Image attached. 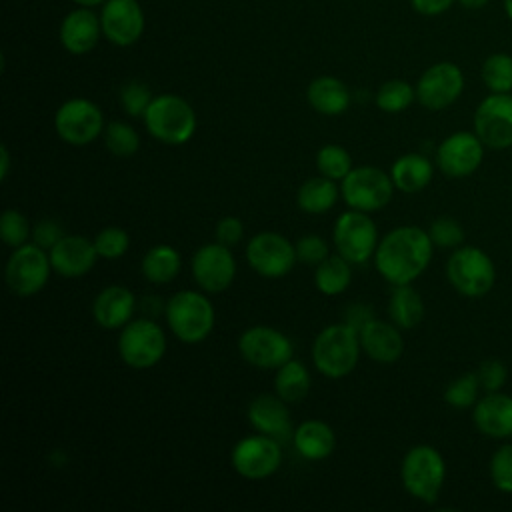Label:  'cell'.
I'll return each mask as SVG.
<instances>
[{"instance_id":"1","label":"cell","mask_w":512,"mask_h":512,"mask_svg":"<svg viewBox=\"0 0 512 512\" xmlns=\"http://www.w3.org/2000/svg\"><path fill=\"white\" fill-rule=\"evenodd\" d=\"M434 242L420 226H398L380 238L374 252L378 274L392 286L412 284L428 268Z\"/></svg>"},{"instance_id":"2","label":"cell","mask_w":512,"mask_h":512,"mask_svg":"<svg viewBox=\"0 0 512 512\" xmlns=\"http://www.w3.org/2000/svg\"><path fill=\"white\" fill-rule=\"evenodd\" d=\"M360 354V334L346 322L322 328L312 342L314 368L332 380L348 376L356 368Z\"/></svg>"},{"instance_id":"3","label":"cell","mask_w":512,"mask_h":512,"mask_svg":"<svg viewBox=\"0 0 512 512\" xmlns=\"http://www.w3.org/2000/svg\"><path fill=\"white\" fill-rule=\"evenodd\" d=\"M170 332L184 344H200L214 330L216 312L206 292L180 290L164 306Z\"/></svg>"},{"instance_id":"4","label":"cell","mask_w":512,"mask_h":512,"mask_svg":"<svg viewBox=\"0 0 512 512\" xmlns=\"http://www.w3.org/2000/svg\"><path fill=\"white\" fill-rule=\"evenodd\" d=\"M142 120L152 138L170 146L188 142L198 124L192 104L170 92L154 96Z\"/></svg>"},{"instance_id":"5","label":"cell","mask_w":512,"mask_h":512,"mask_svg":"<svg viewBox=\"0 0 512 512\" xmlns=\"http://www.w3.org/2000/svg\"><path fill=\"white\" fill-rule=\"evenodd\" d=\"M400 480L412 498L434 504L446 480V462L434 446L416 444L402 458Z\"/></svg>"},{"instance_id":"6","label":"cell","mask_w":512,"mask_h":512,"mask_svg":"<svg viewBox=\"0 0 512 512\" xmlns=\"http://www.w3.org/2000/svg\"><path fill=\"white\" fill-rule=\"evenodd\" d=\"M446 278L458 294L480 298L492 290L496 282V266L482 248L458 246L446 260Z\"/></svg>"},{"instance_id":"7","label":"cell","mask_w":512,"mask_h":512,"mask_svg":"<svg viewBox=\"0 0 512 512\" xmlns=\"http://www.w3.org/2000/svg\"><path fill=\"white\" fill-rule=\"evenodd\" d=\"M118 356L134 368L146 370L156 366L166 354V334L152 318H132L118 334Z\"/></svg>"},{"instance_id":"8","label":"cell","mask_w":512,"mask_h":512,"mask_svg":"<svg viewBox=\"0 0 512 512\" xmlns=\"http://www.w3.org/2000/svg\"><path fill=\"white\" fill-rule=\"evenodd\" d=\"M394 190L392 176L376 166H356L340 180V194L346 206L368 214L388 206Z\"/></svg>"},{"instance_id":"9","label":"cell","mask_w":512,"mask_h":512,"mask_svg":"<svg viewBox=\"0 0 512 512\" xmlns=\"http://www.w3.org/2000/svg\"><path fill=\"white\" fill-rule=\"evenodd\" d=\"M50 272L54 270L48 250L28 242L20 248H12L4 268V280L12 294L28 298L38 294L48 284Z\"/></svg>"},{"instance_id":"10","label":"cell","mask_w":512,"mask_h":512,"mask_svg":"<svg viewBox=\"0 0 512 512\" xmlns=\"http://www.w3.org/2000/svg\"><path fill=\"white\" fill-rule=\"evenodd\" d=\"M104 114L100 106L88 98H70L62 102L54 114V130L60 140L70 146H88L104 134Z\"/></svg>"},{"instance_id":"11","label":"cell","mask_w":512,"mask_h":512,"mask_svg":"<svg viewBox=\"0 0 512 512\" xmlns=\"http://www.w3.org/2000/svg\"><path fill=\"white\" fill-rule=\"evenodd\" d=\"M332 240L336 252L352 264H364L368 258H374L380 242L378 228L370 214L352 208L336 218Z\"/></svg>"},{"instance_id":"12","label":"cell","mask_w":512,"mask_h":512,"mask_svg":"<svg viewBox=\"0 0 512 512\" xmlns=\"http://www.w3.org/2000/svg\"><path fill=\"white\" fill-rule=\"evenodd\" d=\"M230 462L236 474L246 480H264L272 476L282 464L280 440L266 434H252L240 438L232 452Z\"/></svg>"},{"instance_id":"13","label":"cell","mask_w":512,"mask_h":512,"mask_svg":"<svg viewBox=\"0 0 512 512\" xmlns=\"http://www.w3.org/2000/svg\"><path fill=\"white\" fill-rule=\"evenodd\" d=\"M246 260L262 278H284L290 274L296 258V246L278 232H258L246 244Z\"/></svg>"},{"instance_id":"14","label":"cell","mask_w":512,"mask_h":512,"mask_svg":"<svg viewBox=\"0 0 512 512\" xmlns=\"http://www.w3.org/2000/svg\"><path fill=\"white\" fill-rule=\"evenodd\" d=\"M240 356L254 368L276 370L294 354L290 338L272 326H250L238 338Z\"/></svg>"},{"instance_id":"15","label":"cell","mask_w":512,"mask_h":512,"mask_svg":"<svg viewBox=\"0 0 512 512\" xmlns=\"http://www.w3.org/2000/svg\"><path fill=\"white\" fill-rule=\"evenodd\" d=\"M474 132L490 150L512 148V94L490 92L474 110Z\"/></svg>"},{"instance_id":"16","label":"cell","mask_w":512,"mask_h":512,"mask_svg":"<svg viewBox=\"0 0 512 512\" xmlns=\"http://www.w3.org/2000/svg\"><path fill=\"white\" fill-rule=\"evenodd\" d=\"M464 90V74L454 62L428 66L416 82V100L432 112L452 106Z\"/></svg>"},{"instance_id":"17","label":"cell","mask_w":512,"mask_h":512,"mask_svg":"<svg viewBox=\"0 0 512 512\" xmlns=\"http://www.w3.org/2000/svg\"><path fill=\"white\" fill-rule=\"evenodd\" d=\"M236 276V260L230 246L210 242L200 246L192 256V278L206 294H218L230 288Z\"/></svg>"},{"instance_id":"18","label":"cell","mask_w":512,"mask_h":512,"mask_svg":"<svg viewBox=\"0 0 512 512\" xmlns=\"http://www.w3.org/2000/svg\"><path fill=\"white\" fill-rule=\"evenodd\" d=\"M484 150L486 146L476 132H452L436 148V166L448 178H466L480 168Z\"/></svg>"},{"instance_id":"19","label":"cell","mask_w":512,"mask_h":512,"mask_svg":"<svg viewBox=\"0 0 512 512\" xmlns=\"http://www.w3.org/2000/svg\"><path fill=\"white\" fill-rule=\"evenodd\" d=\"M98 14L102 34L114 46H132L144 34L146 18L138 0H106Z\"/></svg>"},{"instance_id":"20","label":"cell","mask_w":512,"mask_h":512,"mask_svg":"<svg viewBox=\"0 0 512 512\" xmlns=\"http://www.w3.org/2000/svg\"><path fill=\"white\" fill-rule=\"evenodd\" d=\"M102 34L100 14H96L90 6H78L70 10L58 28V40L62 48L70 54L82 56L96 48Z\"/></svg>"},{"instance_id":"21","label":"cell","mask_w":512,"mask_h":512,"mask_svg":"<svg viewBox=\"0 0 512 512\" xmlns=\"http://www.w3.org/2000/svg\"><path fill=\"white\" fill-rule=\"evenodd\" d=\"M52 270L64 278H80L88 274L100 258L94 240L78 234H66L54 248L48 250Z\"/></svg>"},{"instance_id":"22","label":"cell","mask_w":512,"mask_h":512,"mask_svg":"<svg viewBox=\"0 0 512 512\" xmlns=\"http://www.w3.org/2000/svg\"><path fill=\"white\" fill-rule=\"evenodd\" d=\"M472 422L486 438H512V396L502 390L486 392L472 408Z\"/></svg>"},{"instance_id":"23","label":"cell","mask_w":512,"mask_h":512,"mask_svg":"<svg viewBox=\"0 0 512 512\" xmlns=\"http://www.w3.org/2000/svg\"><path fill=\"white\" fill-rule=\"evenodd\" d=\"M248 422L250 426L266 436L276 440L292 438V420L288 402H284L276 392L274 394H260L248 404Z\"/></svg>"},{"instance_id":"24","label":"cell","mask_w":512,"mask_h":512,"mask_svg":"<svg viewBox=\"0 0 512 512\" xmlns=\"http://www.w3.org/2000/svg\"><path fill=\"white\" fill-rule=\"evenodd\" d=\"M136 310V298L132 290L122 284L104 286L92 300V318L106 330L124 328Z\"/></svg>"},{"instance_id":"25","label":"cell","mask_w":512,"mask_h":512,"mask_svg":"<svg viewBox=\"0 0 512 512\" xmlns=\"http://www.w3.org/2000/svg\"><path fill=\"white\" fill-rule=\"evenodd\" d=\"M358 334L362 352L378 364H392L404 352V338L394 322L372 318L358 330Z\"/></svg>"},{"instance_id":"26","label":"cell","mask_w":512,"mask_h":512,"mask_svg":"<svg viewBox=\"0 0 512 512\" xmlns=\"http://www.w3.org/2000/svg\"><path fill=\"white\" fill-rule=\"evenodd\" d=\"M292 444L296 452L310 462L328 458L336 448V434L330 424L322 420H304L292 432Z\"/></svg>"},{"instance_id":"27","label":"cell","mask_w":512,"mask_h":512,"mask_svg":"<svg viewBox=\"0 0 512 512\" xmlns=\"http://www.w3.org/2000/svg\"><path fill=\"white\" fill-rule=\"evenodd\" d=\"M306 100L322 116H340L348 110L352 94L336 76H318L306 88Z\"/></svg>"},{"instance_id":"28","label":"cell","mask_w":512,"mask_h":512,"mask_svg":"<svg viewBox=\"0 0 512 512\" xmlns=\"http://www.w3.org/2000/svg\"><path fill=\"white\" fill-rule=\"evenodd\" d=\"M390 176L396 190L404 194H416L432 182L434 166L428 156L418 152H408L394 160L390 168Z\"/></svg>"},{"instance_id":"29","label":"cell","mask_w":512,"mask_h":512,"mask_svg":"<svg viewBox=\"0 0 512 512\" xmlns=\"http://www.w3.org/2000/svg\"><path fill=\"white\" fill-rule=\"evenodd\" d=\"M338 196L340 188L336 186V180L320 174L300 184L296 192V204L306 214H326L334 208Z\"/></svg>"},{"instance_id":"30","label":"cell","mask_w":512,"mask_h":512,"mask_svg":"<svg viewBox=\"0 0 512 512\" xmlns=\"http://www.w3.org/2000/svg\"><path fill=\"white\" fill-rule=\"evenodd\" d=\"M388 316L400 330L416 328L424 318V300L412 284H400L392 288L388 300Z\"/></svg>"},{"instance_id":"31","label":"cell","mask_w":512,"mask_h":512,"mask_svg":"<svg viewBox=\"0 0 512 512\" xmlns=\"http://www.w3.org/2000/svg\"><path fill=\"white\" fill-rule=\"evenodd\" d=\"M182 268L180 252L170 244H156L152 246L140 264L142 276L150 284H168L172 282Z\"/></svg>"},{"instance_id":"32","label":"cell","mask_w":512,"mask_h":512,"mask_svg":"<svg viewBox=\"0 0 512 512\" xmlns=\"http://www.w3.org/2000/svg\"><path fill=\"white\" fill-rule=\"evenodd\" d=\"M310 384H312L310 372L300 360L290 358L280 368H276L274 392L288 404L302 402L310 392Z\"/></svg>"},{"instance_id":"33","label":"cell","mask_w":512,"mask_h":512,"mask_svg":"<svg viewBox=\"0 0 512 512\" xmlns=\"http://www.w3.org/2000/svg\"><path fill=\"white\" fill-rule=\"evenodd\" d=\"M352 282V262L344 256L330 254L314 270V286L324 296H338L348 290Z\"/></svg>"},{"instance_id":"34","label":"cell","mask_w":512,"mask_h":512,"mask_svg":"<svg viewBox=\"0 0 512 512\" xmlns=\"http://www.w3.org/2000/svg\"><path fill=\"white\" fill-rule=\"evenodd\" d=\"M376 106L382 112L388 114H398L402 110H406L414 100H416V86H412L406 80L400 78H392L388 82H384L378 90H376Z\"/></svg>"},{"instance_id":"35","label":"cell","mask_w":512,"mask_h":512,"mask_svg":"<svg viewBox=\"0 0 512 512\" xmlns=\"http://www.w3.org/2000/svg\"><path fill=\"white\" fill-rule=\"evenodd\" d=\"M480 78L490 92H512V56L506 52L490 54L480 68Z\"/></svg>"},{"instance_id":"36","label":"cell","mask_w":512,"mask_h":512,"mask_svg":"<svg viewBox=\"0 0 512 512\" xmlns=\"http://www.w3.org/2000/svg\"><path fill=\"white\" fill-rule=\"evenodd\" d=\"M104 146L114 156L128 158L138 152L140 136L130 124L114 120V122L106 124V128H104Z\"/></svg>"},{"instance_id":"37","label":"cell","mask_w":512,"mask_h":512,"mask_svg":"<svg viewBox=\"0 0 512 512\" xmlns=\"http://www.w3.org/2000/svg\"><path fill=\"white\" fill-rule=\"evenodd\" d=\"M482 386L478 380L476 372H466L460 374L458 378H454L446 390H444V402L456 410H466V408H474V404L478 402V394H480Z\"/></svg>"},{"instance_id":"38","label":"cell","mask_w":512,"mask_h":512,"mask_svg":"<svg viewBox=\"0 0 512 512\" xmlns=\"http://www.w3.org/2000/svg\"><path fill=\"white\" fill-rule=\"evenodd\" d=\"M316 168L322 176H328L338 182L354 166H352V156L346 148H342L338 144H326L316 152Z\"/></svg>"},{"instance_id":"39","label":"cell","mask_w":512,"mask_h":512,"mask_svg":"<svg viewBox=\"0 0 512 512\" xmlns=\"http://www.w3.org/2000/svg\"><path fill=\"white\" fill-rule=\"evenodd\" d=\"M0 236L6 246L20 248V246L28 244V240L32 236V226L22 212L8 208L0 216Z\"/></svg>"},{"instance_id":"40","label":"cell","mask_w":512,"mask_h":512,"mask_svg":"<svg viewBox=\"0 0 512 512\" xmlns=\"http://www.w3.org/2000/svg\"><path fill=\"white\" fill-rule=\"evenodd\" d=\"M94 246L100 258L118 260L130 248V234L120 226H106L94 236Z\"/></svg>"},{"instance_id":"41","label":"cell","mask_w":512,"mask_h":512,"mask_svg":"<svg viewBox=\"0 0 512 512\" xmlns=\"http://www.w3.org/2000/svg\"><path fill=\"white\" fill-rule=\"evenodd\" d=\"M488 474L496 490L504 494H512V444H502L494 450Z\"/></svg>"},{"instance_id":"42","label":"cell","mask_w":512,"mask_h":512,"mask_svg":"<svg viewBox=\"0 0 512 512\" xmlns=\"http://www.w3.org/2000/svg\"><path fill=\"white\" fill-rule=\"evenodd\" d=\"M150 88L140 80H130L120 88V106L128 116H144L146 108L152 102Z\"/></svg>"},{"instance_id":"43","label":"cell","mask_w":512,"mask_h":512,"mask_svg":"<svg viewBox=\"0 0 512 512\" xmlns=\"http://www.w3.org/2000/svg\"><path fill=\"white\" fill-rule=\"evenodd\" d=\"M428 234H430L434 246H438V248H458L464 242V228L452 216L436 218L430 224Z\"/></svg>"},{"instance_id":"44","label":"cell","mask_w":512,"mask_h":512,"mask_svg":"<svg viewBox=\"0 0 512 512\" xmlns=\"http://www.w3.org/2000/svg\"><path fill=\"white\" fill-rule=\"evenodd\" d=\"M296 246V258L298 262H304V264H310V266H318L324 258L330 256V250H328V244L322 236L318 234H306L302 238H298V242L294 244Z\"/></svg>"},{"instance_id":"45","label":"cell","mask_w":512,"mask_h":512,"mask_svg":"<svg viewBox=\"0 0 512 512\" xmlns=\"http://www.w3.org/2000/svg\"><path fill=\"white\" fill-rule=\"evenodd\" d=\"M476 374H478V380H480V386L484 392H498L504 388V384L508 380V368L498 358L484 360L478 366Z\"/></svg>"},{"instance_id":"46","label":"cell","mask_w":512,"mask_h":512,"mask_svg":"<svg viewBox=\"0 0 512 512\" xmlns=\"http://www.w3.org/2000/svg\"><path fill=\"white\" fill-rule=\"evenodd\" d=\"M66 236L62 222L56 218H42L32 228V242L44 250L54 248Z\"/></svg>"},{"instance_id":"47","label":"cell","mask_w":512,"mask_h":512,"mask_svg":"<svg viewBox=\"0 0 512 512\" xmlns=\"http://www.w3.org/2000/svg\"><path fill=\"white\" fill-rule=\"evenodd\" d=\"M214 234H216V240H218V242H222V244H226V246L232 248V246H236V244L242 240V236H244V224H242V220L236 218V216H224V218L218 220Z\"/></svg>"},{"instance_id":"48","label":"cell","mask_w":512,"mask_h":512,"mask_svg":"<svg viewBox=\"0 0 512 512\" xmlns=\"http://www.w3.org/2000/svg\"><path fill=\"white\" fill-rule=\"evenodd\" d=\"M454 0H410V6L422 16H438L446 12Z\"/></svg>"},{"instance_id":"49","label":"cell","mask_w":512,"mask_h":512,"mask_svg":"<svg viewBox=\"0 0 512 512\" xmlns=\"http://www.w3.org/2000/svg\"><path fill=\"white\" fill-rule=\"evenodd\" d=\"M374 318V314H372V310L366 306V304H352L348 310H346V316H344V322L346 324H350V326H354L356 330H360L368 320H372Z\"/></svg>"},{"instance_id":"50","label":"cell","mask_w":512,"mask_h":512,"mask_svg":"<svg viewBox=\"0 0 512 512\" xmlns=\"http://www.w3.org/2000/svg\"><path fill=\"white\" fill-rule=\"evenodd\" d=\"M0 164H2V170H0V178L6 180L8 176V168H10V154H8V146L2 144L0 146Z\"/></svg>"},{"instance_id":"51","label":"cell","mask_w":512,"mask_h":512,"mask_svg":"<svg viewBox=\"0 0 512 512\" xmlns=\"http://www.w3.org/2000/svg\"><path fill=\"white\" fill-rule=\"evenodd\" d=\"M464 8H468V10H478V8H482V6H486L488 4V0H458Z\"/></svg>"},{"instance_id":"52","label":"cell","mask_w":512,"mask_h":512,"mask_svg":"<svg viewBox=\"0 0 512 512\" xmlns=\"http://www.w3.org/2000/svg\"><path fill=\"white\" fill-rule=\"evenodd\" d=\"M74 4H78V6H90V8H94V6H102L106 0H72Z\"/></svg>"},{"instance_id":"53","label":"cell","mask_w":512,"mask_h":512,"mask_svg":"<svg viewBox=\"0 0 512 512\" xmlns=\"http://www.w3.org/2000/svg\"><path fill=\"white\" fill-rule=\"evenodd\" d=\"M504 10H506L508 18L512 20V0H504Z\"/></svg>"}]
</instances>
